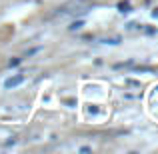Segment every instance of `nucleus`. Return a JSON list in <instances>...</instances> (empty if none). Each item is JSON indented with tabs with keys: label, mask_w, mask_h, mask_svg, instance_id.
Listing matches in <instances>:
<instances>
[{
	"label": "nucleus",
	"mask_w": 158,
	"mask_h": 154,
	"mask_svg": "<svg viewBox=\"0 0 158 154\" xmlns=\"http://www.w3.org/2000/svg\"><path fill=\"white\" fill-rule=\"evenodd\" d=\"M22 82V76H18V78H14V80H8L6 82V88H12V86H16V84H20Z\"/></svg>",
	"instance_id": "obj_1"
}]
</instances>
